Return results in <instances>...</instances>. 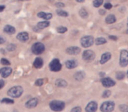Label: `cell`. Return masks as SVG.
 <instances>
[{
    "label": "cell",
    "instance_id": "8fae6325",
    "mask_svg": "<svg viewBox=\"0 0 128 112\" xmlns=\"http://www.w3.org/2000/svg\"><path fill=\"white\" fill-rule=\"evenodd\" d=\"M38 103V98H32L26 103V107L27 109H32V108H35Z\"/></svg>",
    "mask_w": 128,
    "mask_h": 112
},
{
    "label": "cell",
    "instance_id": "bcb514c9",
    "mask_svg": "<svg viewBox=\"0 0 128 112\" xmlns=\"http://www.w3.org/2000/svg\"><path fill=\"white\" fill-rule=\"evenodd\" d=\"M127 76H128V72H127Z\"/></svg>",
    "mask_w": 128,
    "mask_h": 112
},
{
    "label": "cell",
    "instance_id": "7dc6e473",
    "mask_svg": "<svg viewBox=\"0 0 128 112\" xmlns=\"http://www.w3.org/2000/svg\"><path fill=\"white\" fill-rule=\"evenodd\" d=\"M127 112H128V111H127Z\"/></svg>",
    "mask_w": 128,
    "mask_h": 112
},
{
    "label": "cell",
    "instance_id": "f35d334b",
    "mask_svg": "<svg viewBox=\"0 0 128 112\" xmlns=\"http://www.w3.org/2000/svg\"><path fill=\"white\" fill-rule=\"evenodd\" d=\"M109 39H112V40H118V38L116 37V36H112V35H110L109 36Z\"/></svg>",
    "mask_w": 128,
    "mask_h": 112
},
{
    "label": "cell",
    "instance_id": "f6af8a7d",
    "mask_svg": "<svg viewBox=\"0 0 128 112\" xmlns=\"http://www.w3.org/2000/svg\"><path fill=\"white\" fill-rule=\"evenodd\" d=\"M126 33H128V28H127V30H126Z\"/></svg>",
    "mask_w": 128,
    "mask_h": 112
},
{
    "label": "cell",
    "instance_id": "9a60e30c",
    "mask_svg": "<svg viewBox=\"0 0 128 112\" xmlns=\"http://www.w3.org/2000/svg\"><path fill=\"white\" fill-rule=\"evenodd\" d=\"M66 67L68 69H73L78 67V62L75 60H69L66 62Z\"/></svg>",
    "mask_w": 128,
    "mask_h": 112
},
{
    "label": "cell",
    "instance_id": "d4e9b609",
    "mask_svg": "<svg viewBox=\"0 0 128 112\" xmlns=\"http://www.w3.org/2000/svg\"><path fill=\"white\" fill-rule=\"evenodd\" d=\"M79 15H80V17L83 18V19H86V18H88V12H87V11H86V9L82 8L80 11H79Z\"/></svg>",
    "mask_w": 128,
    "mask_h": 112
},
{
    "label": "cell",
    "instance_id": "ac0fdd59",
    "mask_svg": "<svg viewBox=\"0 0 128 112\" xmlns=\"http://www.w3.org/2000/svg\"><path fill=\"white\" fill-rule=\"evenodd\" d=\"M43 64H44V61H43V60L39 57L36 58L35 61H34V62H33V66H34V68H42Z\"/></svg>",
    "mask_w": 128,
    "mask_h": 112
},
{
    "label": "cell",
    "instance_id": "2e32d148",
    "mask_svg": "<svg viewBox=\"0 0 128 112\" xmlns=\"http://www.w3.org/2000/svg\"><path fill=\"white\" fill-rule=\"evenodd\" d=\"M111 57H112L111 53H108L107 52V53H103L101 56V59H100V64H104V63H106L111 59Z\"/></svg>",
    "mask_w": 128,
    "mask_h": 112
},
{
    "label": "cell",
    "instance_id": "ab89813d",
    "mask_svg": "<svg viewBox=\"0 0 128 112\" xmlns=\"http://www.w3.org/2000/svg\"><path fill=\"white\" fill-rule=\"evenodd\" d=\"M5 42V39H4L3 37H1V36H0V45H2V44H4V43Z\"/></svg>",
    "mask_w": 128,
    "mask_h": 112
},
{
    "label": "cell",
    "instance_id": "74e56055",
    "mask_svg": "<svg viewBox=\"0 0 128 112\" xmlns=\"http://www.w3.org/2000/svg\"><path fill=\"white\" fill-rule=\"evenodd\" d=\"M55 5H56V7H58V8H63V7H64V4L60 3V2H58V3H56Z\"/></svg>",
    "mask_w": 128,
    "mask_h": 112
},
{
    "label": "cell",
    "instance_id": "1f68e13d",
    "mask_svg": "<svg viewBox=\"0 0 128 112\" xmlns=\"http://www.w3.org/2000/svg\"><path fill=\"white\" fill-rule=\"evenodd\" d=\"M1 102H3V103H9V104L14 103V101L12 100V99H9V98H4Z\"/></svg>",
    "mask_w": 128,
    "mask_h": 112
},
{
    "label": "cell",
    "instance_id": "f546056e",
    "mask_svg": "<svg viewBox=\"0 0 128 112\" xmlns=\"http://www.w3.org/2000/svg\"><path fill=\"white\" fill-rule=\"evenodd\" d=\"M92 4H93V6L98 8V7H100L103 4V0H94Z\"/></svg>",
    "mask_w": 128,
    "mask_h": 112
},
{
    "label": "cell",
    "instance_id": "3957f363",
    "mask_svg": "<svg viewBox=\"0 0 128 112\" xmlns=\"http://www.w3.org/2000/svg\"><path fill=\"white\" fill-rule=\"evenodd\" d=\"M94 42H95V40H94V39H93V37L92 36H90V35L84 36V37H82L80 39L81 45H82V46L84 48H87V47L92 46Z\"/></svg>",
    "mask_w": 128,
    "mask_h": 112
},
{
    "label": "cell",
    "instance_id": "8d00e7d4",
    "mask_svg": "<svg viewBox=\"0 0 128 112\" xmlns=\"http://www.w3.org/2000/svg\"><path fill=\"white\" fill-rule=\"evenodd\" d=\"M81 110H82V109H81L80 107H75L72 109L71 112H81Z\"/></svg>",
    "mask_w": 128,
    "mask_h": 112
},
{
    "label": "cell",
    "instance_id": "7402d4cb",
    "mask_svg": "<svg viewBox=\"0 0 128 112\" xmlns=\"http://www.w3.org/2000/svg\"><path fill=\"white\" fill-rule=\"evenodd\" d=\"M84 76H86V74L81 71L77 72L74 75V78H75V80H77V81H82L83 79L84 78Z\"/></svg>",
    "mask_w": 128,
    "mask_h": 112
},
{
    "label": "cell",
    "instance_id": "f1b7e54d",
    "mask_svg": "<svg viewBox=\"0 0 128 112\" xmlns=\"http://www.w3.org/2000/svg\"><path fill=\"white\" fill-rule=\"evenodd\" d=\"M120 109L121 112H127L128 111V106L126 104H121V105H120Z\"/></svg>",
    "mask_w": 128,
    "mask_h": 112
},
{
    "label": "cell",
    "instance_id": "d590c367",
    "mask_svg": "<svg viewBox=\"0 0 128 112\" xmlns=\"http://www.w3.org/2000/svg\"><path fill=\"white\" fill-rule=\"evenodd\" d=\"M112 4H110V3L104 4V9H106V10H110V9H112Z\"/></svg>",
    "mask_w": 128,
    "mask_h": 112
},
{
    "label": "cell",
    "instance_id": "9c48e42d",
    "mask_svg": "<svg viewBox=\"0 0 128 112\" xmlns=\"http://www.w3.org/2000/svg\"><path fill=\"white\" fill-rule=\"evenodd\" d=\"M98 109V103L94 101L90 102L86 107V112H96Z\"/></svg>",
    "mask_w": 128,
    "mask_h": 112
},
{
    "label": "cell",
    "instance_id": "4dcf8cb0",
    "mask_svg": "<svg viewBox=\"0 0 128 112\" xmlns=\"http://www.w3.org/2000/svg\"><path fill=\"white\" fill-rule=\"evenodd\" d=\"M111 91L110 90H104V92H103V94H102V97L103 98H108V97L111 95Z\"/></svg>",
    "mask_w": 128,
    "mask_h": 112
},
{
    "label": "cell",
    "instance_id": "484cf974",
    "mask_svg": "<svg viewBox=\"0 0 128 112\" xmlns=\"http://www.w3.org/2000/svg\"><path fill=\"white\" fill-rule=\"evenodd\" d=\"M56 12H57L58 15L61 16V17H68V16H69V13H68L67 12H64V11L60 10V9L56 11Z\"/></svg>",
    "mask_w": 128,
    "mask_h": 112
},
{
    "label": "cell",
    "instance_id": "5b68a950",
    "mask_svg": "<svg viewBox=\"0 0 128 112\" xmlns=\"http://www.w3.org/2000/svg\"><path fill=\"white\" fill-rule=\"evenodd\" d=\"M32 51L34 54L39 55L44 51V45L41 42H36L35 44H33L32 47Z\"/></svg>",
    "mask_w": 128,
    "mask_h": 112
},
{
    "label": "cell",
    "instance_id": "5bb4252c",
    "mask_svg": "<svg viewBox=\"0 0 128 112\" xmlns=\"http://www.w3.org/2000/svg\"><path fill=\"white\" fill-rule=\"evenodd\" d=\"M17 39H18L19 41H22V42H26L29 39V34L27 32H22L20 33H18L17 35Z\"/></svg>",
    "mask_w": 128,
    "mask_h": 112
},
{
    "label": "cell",
    "instance_id": "836d02e7",
    "mask_svg": "<svg viewBox=\"0 0 128 112\" xmlns=\"http://www.w3.org/2000/svg\"><path fill=\"white\" fill-rule=\"evenodd\" d=\"M35 84H36V86H38V87L42 86V85L44 84V80H43V79H38V80H37L35 82Z\"/></svg>",
    "mask_w": 128,
    "mask_h": 112
},
{
    "label": "cell",
    "instance_id": "ffe728a7",
    "mask_svg": "<svg viewBox=\"0 0 128 112\" xmlns=\"http://www.w3.org/2000/svg\"><path fill=\"white\" fill-rule=\"evenodd\" d=\"M106 22L107 24H113V23L116 22V17H115L113 14H109V15L106 17Z\"/></svg>",
    "mask_w": 128,
    "mask_h": 112
},
{
    "label": "cell",
    "instance_id": "6da1fadb",
    "mask_svg": "<svg viewBox=\"0 0 128 112\" xmlns=\"http://www.w3.org/2000/svg\"><path fill=\"white\" fill-rule=\"evenodd\" d=\"M23 88L20 86H15L10 88L8 90V95L12 98H18V97L21 96V95L23 94Z\"/></svg>",
    "mask_w": 128,
    "mask_h": 112
},
{
    "label": "cell",
    "instance_id": "cb8c5ba5",
    "mask_svg": "<svg viewBox=\"0 0 128 112\" xmlns=\"http://www.w3.org/2000/svg\"><path fill=\"white\" fill-rule=\"evenodd\" d=\"M106 43V39L104 38H98L95 39V44L100 46V45H104Z\"/></svg>",
    "mask_w": 128,
    "mask_h": 112
},
{
    "label": "cell",
    "instance_id": "e575fe53",
    "mask_svg": "<svg viewBox=\"0 0 128 112\" xmlns=\"http://www.w3.org/2000/svg\"><path fill=\"white\" fill-rule=\"evenodd\" d=\"M7 49H8V51H14V50L16 49V45L10 44L8 46H7Z\"/></svg>",
    "mask_w": 128,
    "mask_h": 112
},
{
    "label": "cell",
    "instance_id": "4fadbf2b",
    "mask_svg": "<svg viewBox=\"0 0 128 112\" xmlns=\"http://www.w3.org/2000/svg\"><path fill=\"white\" fill-rule=\"evenodd\" d=\"M12 69L10 68H3L0 69V75H1L3 78H6V77H8L9 75L12 74Z\"/></svg>",
    "mask_w": 128,
    "mask_h": 112
},
{
    "label": "cell",
    "instance_id": "d6986e66",
    "mask_svg": "<svg viewBox=\"0 0 128 112\" xmlns=\"http://www.w3.org/2000/svg\"><path fill=\"white\" fill-rule=\"evenodd\" d=\"M4 32H6V33H8V34H13V33H15L16 30L12 26L7 25V26H5L4 27Z\"/></svg>",
    "mask_w": 128,
    "mask_h": 112
},
{
    "label": "cell",
    "instance_id": "277c9868",
    "mask_svg": "<svg viewBox=\"0 0 128 112\" xmlns=\"http://www.w3.org/2000/svg\"><path fill=\"white\" fill-rule=\"evenodd\" d=\"M115 108V104L112 101H107L102 103V105L100 106V110L102 112H112L113 111Z\"/></svg>",
    "mask_w": 128,
    "mask_h": 112
},
{
    "label": "cell",
    "instance_id": "52a82bcc",
    "mask_svg": "<svg viewBox=\"0 0 128 112\" xmlns=\"http://www.w3.org/2000/svg\"><path fill=\"white\" fill-rule=\"evenodd\" d=\"M62 68V65H61L60 61L58 59H54L52 60L50 63V69L53 72H58Z\"/></svg>",
    "mask_w": 128,
    "mask_h": 112
},
{
    "label": "cell",
    "instance_id": "60d3db41",
    "mask_svg": "<svg viewBox=\"0 0 128 112\" xmlns=\"http://www.w3.org/2000/svg\"><path fill=\"white\" fill-rule=\"evenodd\" d=\"M4 86V82L3 80H0V89H1Z\"/></svg>",
    "mask_w": 128,
    "mask_h": 112
},
{
    "label": "cell",
    "instance_id": "44dd1931",
    "mask_svg": "<svg viewBox=\"0 0 128 112\" xmlns=\"http://www.w3.org/2000/svg\"><path fill=\"white\" fill-rule=\"evenodd\" d=\"M55 84L57 87H59V88H64V87L67 86V82L66 81L63 80V79H58L55 82Z\"/></svg>",
    "mask_w": 128,
    "mask_h": 112
},
{
    "label": "cell",
    "instance_id": "d6a6232c",
    "mask_svg": "<svg viewBox=\"0 0 128 112\" xmlns=\"http://www.w3.org/2000/svg\"><path fill=\"white\" fill-rule=\"evenodd\" d=\"M1 64L2 65H4V66H9V65L10 64V62L8 61V60L3 58V59H1Z\"/></svg>",
    "mask_w": 128,
    "mask_h": 112
},
{
    "label": "cell",
    "instance_id": "7c38bea8",
    "mask_svg": "<svg viewBox=\"0 0 128 112\" xmlns=\"http://www.w3.org/2000/svg\"><path fill=\"white\" fill-rule=\"evenodd\" d=\"M66 53L71 55H77L80 53V48L78 46H70L66 49Z\"/></svg>",
    "mask_w": 128,
    "mask_h": 112
},
{
    "label": "cell",
    "instance_id": "e0dca14e",
    "mask_svg": "<svg viewBox=\"0 0 128 112\" xmlns=\"http://www.w3.org/2000/svg\"><path fill=\"white\" fill-rule=\"evenodd\" d=\"M38 18H41V19H44L46 20H49L52 18V13H46V12H38Z\"/></svg>",
    "mask_w": 128,
    "mask_h": 112
},
{
    "label": "cell",
    "instance_id": "7bdbcfd3",
    "mask_svg": "<svg viewBox=\"0 0 128 112\" xmlns=\"http://www.w3.org/2000/svg\"><path fill=\"white\" fill-rule=\"evenodd\" d=\"M4 8H5L4 5H0V12H3L4 10Z\"/></svg>",
    "mask_w": 128,
    "mask_h": 112
},
{
    "label": "cell",
    "instance_id": "b9f144b4",
    "mask_svg": "<svg viewBox=\"0 0 128 112\" xmlns=\"http://www.w3.org/2000/svg\"><path fill=\"white\" fill-rule=\"evenodd\" d=\"M98 13H100V15H104V14H106V11H104V10H100V11H98Z\"/></svg>",
    "mask_w": 128,
    "mask_h": 112
},
{
    "label": "cell",
    "instance_id": "7a4b0ae2",
    "mask_svg": "<svg viewBox=\"0 0 128 112\" xmlns=\"http://www.w3.org/2000/svg\"><path fill=\"white\" fill-rule=\"evenodd\" d=\"M66 107V103L62 101H52L50 102V108H51L52 110L56 111V112H59L62 111L63 109Z\"/></svg>",
    "mask_w": 128,
    "mask_h": 112
},
{
    "label": "cell",
    "instance_id": "83f0119b",
    "mask_svg": "<svg viewBox=\"0 0 128 112\" xmlns=\"http://www.w3.org/2000/svg\"><path fill=\"white\" fill-rule=\"evenodd\" d=\"M57 31L59 33H64V32L67 31V28H66V26H58V27L57 28Z\"/></svg>",
    "mask_w": 128,
    "mask_h": 112
},
{
    "label": "cell",
    "instance_id": "603a6c76",
    "mask_svg": "<svg viewBox=\"0 0 128 112\" xmlns=\"http://www.w3.org/2000/svg\"><path fill=\"white\" fill-rule=\"evenodd\" d=\"M49 26H50L49 21H42V22L38 23L37 27H38V28H39V29H44V28L48 27Z\"/></svg>",
    "mask_w": 128,
    "mask_h": 112
},
{
    "label": "cell",
    "instance_id": "ee69618b",
    "mask_svg": "<svg viewBox=\"0 0 128 112\" xmlns=\"http://www.w3.org/2000/svg\"><path fill=\"white\" fill-rule=\"evenodd\" d=\"M78 2H80V3H82V2H84L83 0H78Z\"/></svg>",
    "mask_w": 128,
    "mask_h": 112
},
{
    "label": "cell",
    "instance_id": "30bf717a",
    "mask_svg": "<svg viewBox=\"0 0 128 112\" xmlns=\"http://www.w3.org/2000/svg\"><path fill=\"white\" fill-rule=\"evenodd\" d=\"M101 83L104 87H106V88H111V87H113L115 84V82L112 80V79L109 78V77H106V78L102 79L101 81Z\"/></svg>",
    "mask_w": 128,
    "mask_h": 112
},
{
    "label": "cell",
    "instance_id": "ba28073f",
    "mask_svg": "<svg viewBox=\"0 0 128 112\" xmlns=\"http://www.w3.org/2000/svg\"><path fill=\"white\" fill-rule=\"evenodd\" d=\"M95 59V53L92 50H86L83 53V60L86 61H92Z\"/></svg>",
    "mask_w": 128,
    "mask_h": 112
},
{
    "label": "cell",
    "instance_id": "4316f807",
    "mask_svg": "<svg viewBox=\"0 0 128 112\" xmlns=\"http://www.w3.org/2000/svg\"><path fill=\"white\" fill-rule=\"evenodd\" d=\"M126 77V75L124 72H118V73L116 74V78L118 79V80H123L124 78Z\"/></svg>",
    "mask_w": 128,
    "mask_h": 112
},
{
    "label": "cell",
    "instance_id": "8992f818",
    "mask_svg": "<svg viewBox=\"0 0 128 112\" xmlns=\"http://www.w3.org/2000/svg\"><path fill=\"white\" fill-rule=\"evenodd\" d=\"M120 65L122 68H126L128 65V51L122 50L120 56Z\"/></svg>",
    "mask_w": 128,
    "mask_h": 112
}]
</instances>
